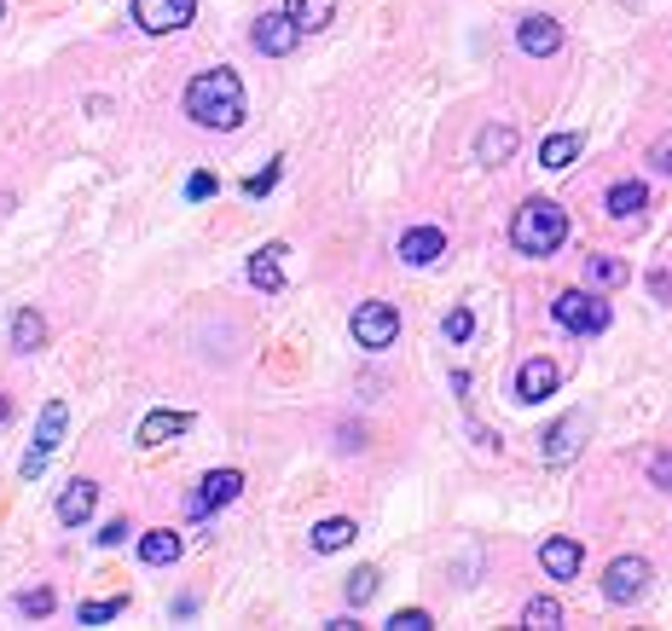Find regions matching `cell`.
Masks as SVG:
<instances>
[{
    "instance_id": "f546056e",
    "label": "cell",
    "mask_w": 672,
    "mask_h": 631,
    "mask_svg": "<svg viewBox=\"0 0 672 631\" xmlns=\"http://www.w3.org/2000/svg\"><path fill=\"white\" fill-rule=\"evenodd\" d=\"M18 608H24V615H30V620H47V615H53V608H58V597L47 592V585H35V592H30V597H18Z\"/></svg>"
},
{
    "instance_id": "30bf717a",
    "label": "cell",
    "mask_w": 672,
    "mask_h": 631,
    "mask_svg": "<svg viewBox=\"0 0 672 631\" xmlns=\"http://www.w3.org/2000/svg\"><path fill=\"white\" fill-rule=\"evenodd\" d=\"M557 382H562L557 359H522V371H516V400H522V405H539V400L557 394Z\"/></svg>"
},
{
    "instance_id": "ffe728a7",
    "label": "cell",
    "mask_w": 672,
    "mask_h": 631,
    "mask_svg": "<svg viewBox=\"0 0 672 631\" xmlns=\"http://www.w3.org/2000/svg\"><path fill=\"white\" fill-rule=\"evenodd\" d=\"M278 255H284V243H267V250H261L255 261H250V284L255 290H284V267H278Z\"/></svg>"
},
{
    "instance_id": "4dcf8cb0",
    "label": "cell",
    "mask_w": 672,
    "mask_h": 631,
    "mask_svg": "<svg viewBox=\"0 0 672 631\" xmlns=\"http://www.w3.org/2000/svg\"><path fill=\"white\" fill-rule=\"evenodd\" d=\"M446 336H453V342H470V336H476V313H470V308H453V313H446Z\"/></svg>"
},
{
    "instance_id": "f1b7e54d",
    "label": "cell",
    "mask_w": 672,
    "mask_h": 631,
    "mask_svg": "<svg viewBox=\"0 0 672 631\" xmlns=\"http://www.w3.org/2000/svg\"><path fill=\"white\" fill-rule=\"evenodd\" d=\"M128 534H134V521H128V516H111V521L93 534V544H99V551H116V544H128Z\"/></svg>"
},
{
    "instance_id": "d6a6232c",
    "label": "cell",
    "mask_w": 672,
    "mask_h": 631,
    "mask_svg": "<svg viewBox=\"0 0 672 631\" xmlns=\"http://www.w3.org/2000/svg\"><path fill=\"white\" fill-rule=\"evenodd\" d=\"M389 626H395V631H430L435 620H430V615H423V608H400V615H395Z\"/></svg>"
},
{
    "instance_id": "7a4b0ae2",
    "label": "cell",
    "mask_w": 672,
    "mask_h": 631,
    "mask_svg": "<svg viewBox=\"0 0 672 631\" xmlns=\"http://www.w3.org/2000/svg\"><path fill=\"white\" fill-rule=\"evenodd\" d=\"M562 238H568V209H557L551 197H527L516 220H511V243H516V255H557L562 250Z\"/></svg>"
},
{
    "instance_id": "6da1fadb",
    "label": "cell",
    "mask_w": 672,
    "mask_h": 631,
    "mask_svg": "<svg viewBox=\"0 0 672 631\" xmlns=\"http://www.w3.org/2000/svg\"><path fill=\"white\" fill-rule=\"evenodd\" d=\"M186 116L197 122V128L232 134L243 122V81H238V70H203V76H192Z\"/></svg>"
},
{
    "instance_id": "9c48e42d",
    "label": "cell",
    "mask_w": 672,
    "mask_h": 631,
    "mask_svg": "<svg viewBox=\"0 0 672 631\" xmlns=\"http://www.w3.org/2000/svg\"><path fill=\"white\" fill-rule=\"evenodd\" d=\"M250 41H255V53H267V58H284V53H296L301 30H296V18H291V12H267V18H255Z\"/></svg>"
},
{
    "instance_id": "2e32d148",
    "label": "cell",
    "mask_w": 672,
    "mask_h": 631,
    "mask_svg": "<svg viewBox=\"0 0 672 631\" xmlns=\"http://www.w3.org/2000/svg\"><path fill=\"white\" fill-rule=\"evenodd\" d=\"M643 203H649V186H643V180H615V186H608V197H603V209L615 215V220H638Z\"/></svg>"
},
{
    "instance_id": "f35d334b",
    "label": "cell",
    "mask_w": 672,
    "mask_h": 631,
    "mask_svg": "<svg viewBox=\"0 0 672 631\" xmlns=\"http://www.w3.org/2000/svg\"><path fill=\"white\" fill-rule=\"evenodd\" d=\"M0 18H7V7H0Z\"/></svg>"
},
{
    "instance_id": "603a6c76",
    "label": "cell",
    "mask_w": 672,
    "mask_h": 631,
    "mask_svg": "<svg viewBox=\"0 0 672 631\" xmlns=\"http://www.w3.org/2000/svg\"><path fill=\"white\" fill-rule=\"evenodd\" d=\"M41 342H47V319H41L35 308H24V313L12 319V348H18V354H35Z\"/></svg>"
},
{
    "instance_id": "d4e9b609",
    "label": "cell",
    "mask_w": 672,
    "mask_h": 631,
    "mask_svg": "<svg viewBox=\"0 0 672 631\" xmlns=\"http://www.w3.org/2000/svg\"><path fill=\"white\" fill-rule=\"evenodd\" d=\"M122 608H128V597H122V592H116V597H99V603H81V608H76V620H81V626H105V620H116V615H122Z\"/></svg>"
},
{
    "instance_id": "ac0fdd59",
    "label": "cell",
    "mask_w": 672,
    "mask_h": 631,
    "mask_svg": "<svg viewBox=\"0 0 672 631\" xmlns=\"http://www.w3.org/2000/svg\"><path fill=\"white\" fill-rule=\"evenodd\" d=\"M284 12L296 18V30H301V35H319V30L337 18V0H284Z\"/></svg>"
},
{
    "instance_id": "277c9868",
    "label": "cell",
    "mask_w": 672,
    "mask_h": 631,
    "mask_svg": "<svg viewBox=\"0 0 672 631\" xmlns=\"http://www.w3.org/2000/svg\"><path fill=\"white\" fill-rule=\"evenodd\" d=\"M551 313H557L562 331H574V336H603V331H608V319H615V313H608V301H603L597 290H562Z\"/></svg>"
},
{
    "instance_id": "5bb4252c",
    "label": "cell",
    "mask_w": 672,
    "mask_h": 631,
    "mask_svg": "<svg viewBox=\"0 0 672 631\" xmlns=\"http://www.w3.org/2000/svg\"><path fill=\"white\" fill-rule=\"evenodd\" d=\"M406 267H430V261H441L446 255V232L441 227H412L400 238V250H395Z\"/></svg>"
},
{
    "instance_id": "8992f818",
    "label": "cell",
    "mask_w": 672,
    "mask_h": 631,
    "mask_svg": "<svg viewBox=\"0 0 672 631\" xmlns=\"http://www.w3.org/2000/svg\"><path fill=\"white\" fill-rule=\"evenodd\" d=\"M238 493H243V475L238 470H215V475L197 481V493H186V516L203 521V516H215L220 504H232Z\"/></svg>"
},
{
    "instance_id": "cb8c5ba5",
    "label": "cell",
    "mask_w": 672,
    "mask_h": 631,
    "mask_svg": "<svg viewBox=\"0 0 672 631\" xmlns=\"http://www.w3.org/2000/svg\"><path fill=\"white\" fill-rule=\"evenodd\" d=\"M574 157H580V134H551V139H545V146H539V169L562 174Z\"/></svg>"
},
{
    "instance_id": "1f68e13d",
    "label": "cell",
    "mask_w": 672,
    "mask_h": 631,
    "mask_svg": "<svg viewBox=\"0 0 672 631\" xmlns=\"http://www.w3.org/2000/svg\"><path fill=\"white\" fill-rule=\"evenodd\" d=\"M278 186V162H267V169H261V174H250V180H243V197H267Z\"/></svg>"
},
{
    "instance_id": "4fadbf2b",
    "label": "cell",
    "mask_w": 672,
    "mask_h": 631,
    "mask_svg": "<svg viewBox=\"0 0 672 631\" xmlns=\"http://www.w3.org/2000/svg\"><path fill=\"white\" fill-rule=\"evenodd\" d=\"M539 562H545V574H551V580H580L585 551H580V539L557 534V539H545V544H539Z\"/></svg>"
},
{
    "instance_id": "ba28073f",
    "label": "cell",
    "mask_w": 672,
    "mask_h": 631,
    "mask_svg": "<svg viewBox=\"0 0 672 631\" xmlns=\"http://www.w3.org/2000/svg\"><path fill=\"white\" fill-rule=\"evenodd\" d=\"M603 592H608V603H638L649 592V562L643 557H615L608 574H603Z\"/></svg>"
},
{
    "instance_id": "e0dca14e",
    "label": "cell",
    "mask_w": 672,
    "mask_h": 631,
    "mask_svg": "<svg viewBox=\"0 0 672 631\" xmlns=\"http://www.w3.org/2000/svg\"><path fill=\"white\" fill-rule=\"evenodd\" d=\"M186 429H192V412H151L146 423H139V440L162 446V440H180Z\"/></svg>"
},
{
    "instance_id": "d590c367",
    "label": "cell",
    "mask_w": 672,
    "mask_h": 631,
    "mask_svg": "<svg viewBox=\"0 0 672 631\" xmlns=\"http://www.w3.org/2000/svg\"><path fill=\"white\" fill-rule=\"evenodd\" d=\"M215 192H220L215 174H192V180H186V197H215Z\"/></svg>"
},
{
    "instance_id": "8d00e7d4",
    "label": "cell",
    "mask_w": 672,
    "mask_h": 631,
    "mask_svg": "<svg viewBox=\"0 0 672 631\" xmlns=\"http://www.w3.org/2000/svg\"><path fill=\"white\" fill-rule=\"evenodd\" d=\"M649 290H656V301H672V273L656 267V273H649Z\"/></svg>"
},
{
    "instance_id": "d6986e66",
    "label": "cell",
    "mask_w": 672,
    "mask_h": 631,
    "mask_svg": "<svg viewBox=\"0 0 672 631\" xmlns=\"http://www.w3.org/2000/svg\"><path fill=\"white\" fill-rule=\"evenodd\" d=\"M476 157L487 162V169L511 162V157H516V128H481V139H476Z\"/></svg>"
},
{
    "instance_id": "83f0119b",
    "label": "cell",
    "mask_w": 672,
    "mask_h": 631,
    "mask_svg": "<svg viewBox=\"0 0 672 631\" xmlns=\"http://www.w3.org/2000/svg\"><path fill=\"white\" fill-rule=\"evenodd\" d=\"M377 580H383L377 567H354V574H349V603H354V608L372 603V597H377Z\"/></svg>"
},
{
    "instance_id": "74e56055",
    "label": "cell",
    "mask_w": 672,
    "mask_h": 631,
    "mask_svg": "<svg viewBox=\"0 0 672 631\" xmlns=\"http://www.w3.org/2000/svg\"><path fill=\"white\" fill-rule=\"evenodd\" d=\"M12 417V405H7V394H0V423H7Z\"/></svg>"
},
{
    "instance_id": "8fae6325",
    "label": "cell",
    "mask_w": 672,
    "mask_h": 631,
    "mask_svg": "<svg viewBox=\"0 0 672 631\" xmlns=\"http://www.w3.org/2000/svg\"><path fill=\"white\" fill-rule=\"evenodd\" d=\"M585 435H592V417H562V423H551V429H545V463H568L585 446Z\"/></svg>"
},
{
    "instance_id": "7402d4cb",
    "label": "cell",
    "mask_w": 672,
    "mask_h": 631,
    "mask_svg": "<svg viewBox=\"0 0 672 631\" xmlns=\"http://www.w3.org/2000/svg\"><path fill=\"white\" fill-rule=\"evenodd\" d=\"M180 551H186V544H180V534H169V527H157V534L139 539V557H146L151 567H169V562H180Z\"/></svg>"
},
{
    "instance_id": "3957f363",
    "label": "cell",
    "mask_w": 672,
    "mask_h": 631,
    "mask_svg": "<svg viewBox=\"0 0 672 631\" xmlns=\"http://www.w3.org/2000/svg\"><path fill=\"white\" fill-rule=\"evenodd\" d=\"M65 429H70V405L65 400H47V405H41V423H35V446L24 452V463H18V475L35 481L41 470H47V458L65 446Z\"/></svg>"
},
{
    "instance_id": "9a60e30c",
    "label": "cell",
    "mask_w": 672,
    "mask_h": 631,
    "mask_svg": "<svg viewBox=\"0 0 672 631\" xmlns=\"http://www.w3.org/2000/svg\"><path fill=\"white\" fill-rule=\"evenodd\" d=\"M93 498H99V481L76 475L65 493H58V521H65V527H81V521L93 516Z\"/></svg>"
},
{
    "instance_id": "4316f807",
    "label": "cell",
    "mask_w": 672,
    "mask_h": 631,
    "mask_svg": "<svg viewBox=\"0 0 672 631\" xmlns=\"http://www.w3.org/2000/svg\"><path fill=\"white\" fill-rule=\"evenodd\" d=\"M585 273H592V284H626V261L620 255H585Z\"/></svg>"
},
{
    "instance_id": "e575fe53",
    "label": "cell",
    "mask_w": 672,
    "mask_h": 631,
    "mask_svg": "<svg viewBox=\"0 0 672 631\" xmlns=\"http://www.w3.org/2000/svg\"><path fill=\"white\" fill-rule=\"evenodd\" d=\"M649 481H656L661 493H672V452H656V458H649Z\"/></svg>"
},
{
    "instance_id": "484cf974",
    "label": "cell",
    "mask_w": 672,
    "mask_h": 631,
    "mask_svg": "<svg viewBox=\"0 0 672 631\" xmlns=\"http://www.w3.org/2000/svg\"><path fill=\"white\" fill-rule=\"evenodd\" d=\"M522 626H534V631H557L562 626V608L551 603V597H534L522 608Z\"/></svg>"
},
{
    "instance_id": "836d02e7",
    "label": "cell",
    "mask_w": 672,
    "mask_h": 631,
    "mask_svg": "<svg viewBox=\"0 0 672 631\" xmlns=\"http://www.w3.org/2000/svg\"><path fill=\"white\" fill-rule=\"evenodd\" d=\"M649 169H656V174H672V134H661L656 146H649Z\"/></svg>"
},
{
    "instance_id": "5b68a950",
    "label": "cell",
    "mask_w": 672,
    "mask_h": 631,
    "mask_svg": "<svg viewBox=\"0 0 672 631\" xmlns=\"http://www.w3.org/2000/svg\"><path fill=\"white\" fill-rule=\"evenodd\" d=\"M349 331H354L360 348H372V354L395 348V336H400V313H395V301H360L354 319H349Z\"/></svg>"
},
{
    "instance_id": "7c38bea8",
    "label": "cell",
    "mask_w": 672,
    "mask_h": 631,
    "mask_svg": "<svg viewBox=\"0 0 672 631\" xmlns=\"http://www.w3.org/2000/svg\"><path fill=\"white\" fill-rule=\"evenodd\" d=\"M516 47H522L527 58H551V53L562 47V24H557V18H545V12L522 18V24H516Z\"/></svg>"
},
{
    "instance_id": "52a82bcc",
    "label": "cell",
    "mask_w": 672,
    "mask_h": 631,
    "mask_svg": "<svg viewBox=\"0 0 672 631\" xmlns=\"http://www.w3.org/2000/svg\"><path fill=\"white\" fill-rule=\"evenodd\" d=\"M192 18H197V0H134V24L151 30V35L186 30Z\"/></svg>"
},
{
    "instance_id": "44dd1931",
    "label": "cell",
    "mask_w": 672,
    "mask_h": 631,
    "mask_svg": "<svg viewBox=\"0 0 672 631\" xmlns=\"http://www.w3.org/2000/svg\"><path fill=\"white\" fill-rule=\"evenodd\" d=\"M354 539H360V527L349 516H331V521L314 527V551L319 557H331V551H342V544H354Z\"/></svg>"
}]
</instances>
